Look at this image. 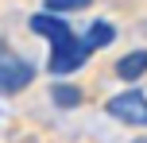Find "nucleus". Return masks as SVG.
Masks as SVG:
<instances>
[{"label":"nucleus","mask_w":147,"mask_h":143,"mask_svg":"<svg viewBox=\"0 0 147 143\" xmlns=\"http://www.w3.org/2000/svg\"><path fill=\"white\" fill-rule=\"evenodd\" d=\"M35 81V66L23 54H16L8 43H0V93H20Z\"/></svg>","instance_id":"nucleus-1"},{"label":"nucleus","mask_w":147,"mask_h":143,"mask_svg":"<svg viewBox=\"0 0 147 143\" xmlns=\"http://www.w3.org/2000/svg\"><path fill=\"white\" fill-rule=\"evenodd\" d=\"M93 0H47V12L51 15H62V12H81V8H89Z\"/></svg>","instance_id":"nucleus-8"},{"label":"nucleus","mask_w":147,"mask_h":143,"mask_svg":"<svg viewBox=\"0 0 147 143\" xmlns=\"http://www.w3.org/2000/svg\"><path fill=\"white\" fill-rule=\"evenodd\" d=\"M112 39H116V27H112L109 19H97V23H89V31L81 35V43L89 46V50H101V46H109Z\"/></svg>","instance_id":"nucleus-6"},{"label":"nucleus","mask_w":147,"mask_h":143,"mask_svg":"<svg viewBox=\"0 0 147 143\" xmlns=\"http://www.w3.org/2000/svg\"><path fill=\"white\" fill-rule=\"evenodd\" d=\"M143 74H147V50H132V54H124L116 62V77L120 81H140Z\"/></svg>","instance_id":"nucleus-5"},{"label":"nucleus","mask_w":147,"mask_h":143,"mask_svg":"<svg viewBox=\"0 0 147 143\" xmlns=\"http://www.w3.org/2000/svg\"><path fill=\"white\" fill-rule=\"evenodd\" d=\"M105 108H109V116L120 120V124L147 128V97H143V89H124V93H116Z\"/></svg>","instance_id":"nucleus-2"},{"label":"nucleus","mask_w":147,"mask_h":143,"mask_svg":"<svg viewBox=\"0 0 147 143\" xmlns=\"http://www.w3.org/2000/svg\"><path fill=\"white\" fill-rule=\"evenodd\" d=\"M51 101H54L58 108H78V105H81V89L70 85V81H58V85L51 89Z\"/></svg>","instance_id":"nucleus-7"},{"label":"nucleus","mask_w":147,"mask_h":143,"mask_svg":"<svg viewBox=\"0 0 147 143\" xmlns=\"http://www.w3.org/2000/svg\"><path fill=\"white\" fill-rule=\"evenodd\" d=\"M31 31H35V35H43L51 46L66 43V39L74 35V27H70V23L62 19V15H51V12H35V15H31Z\"/></svg>","instance_id":"nucleus-4"},{"label":"nucleus","mask_w":147,"mask_h":143,"mask_svg":"<svg viewBox=\"0 0 147 143\" xmlns=\"http://www.w3.org/2000/svg\"><path fill=\"white\" fill-rule=\"evenodd\" d=\"M89 54H93V50H89V46L81 43L78 35H70L66 43L51 46V58H47V70H51V74H58V77H62V74H74V70H78L81 62L89 58Z\"/></svg>","instance_id":"nucleus-3"}]
</instances>
